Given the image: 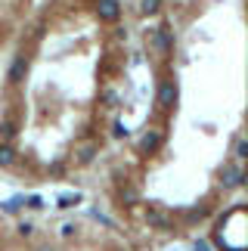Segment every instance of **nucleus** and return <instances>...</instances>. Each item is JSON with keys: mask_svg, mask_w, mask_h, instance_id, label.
Instances as JSON below:
<instances>
[{"mask_svg": "<svg viewBox=\"0 0 248 251\" xmlns=\"http://www.w3.org/2000/svg\"><path fill=\"white\" fill-rule=\"evenodd\" d=\"M174 96H177V90H174V84H165V87H161V105H171V102H174Z\"/></svg>", "mask_w": 248, "mask_h": 251, "instance_id": "7ed1b4c3", "label": "nucleus"}, {"mask_svg": "<svg viewBox=\"0 0 248 251\" xmlns=\"http://www.w3.org/2000/svg\"><path fill=\"white\" fill-rule=\"evenodd\" d=\"M158 9V0H143V13H155Z\"/></svg>", "mask_w": 248, "mask_h": 251, "instance_id": "6e6552de", "label": "nucleus"}, {"mask_svg": "<svg viewBox=\"0 0 248 251\" xmlns=\"http://www.w3.org/2000/svg\"><path fill=\"white\" fill-rule=\"evenodd\" d=\"M239 183H242V171L236 165H230L223 171V186H239Z\"/></svg>", "mask_w": 248, "mask_h": 251, "instance_id": "f03ea898", "label": "nucleus"}, {"mask_svg": "<svg viewBox=\"0 0 248 251\" xmlns=\"http://www.w3.org/2000/svg\"><path fill=\"white\" fill-rule=\"evenodd\" d=\"M78 199H81V196H62L59 205H62V208H72V205H78Z\"/></svg>", "mask_w": 248, "mask_h": 251, "instance_id": "0eeeda50", "label": "nucleus"}, {"mask_svg": "<svg viewBox=\"0 0 248 251\" xmlns=\"http://www.w3.org/2000/svg\"><path fill=\"white\" fill-rule=\"evenodd\" d=\"M99 16L106 19V22L118 19V3H115V0H102V3H99Z\"/></svg>", "mask_w": 248, "mask_h": 251, "instance_id": "f257e3e1", "label": "nucleus"}, {"mask_svg": "<svg viewBox=\"0 0 248 251\" xmlns=\"http://www.w3.org/2000/svg\"><path fill=\"white\" fill-rule=\"evenodd\" d=\"M9 161H13V149L6 143H0V165H9Z\"/></svg>", "mask_w": 248, "mask_h": 251, "instance_id": "39448f33", "label": "nucleus"}, {"mask_svg": "<svg viewBox=\"0 0 248 251\" xmlns=\"http://www.w3.org/2000/svg\"><path fill=\"white\" fill-rule=\"evenodd\" d=\"M22 72H25V56H22V59H16L13 72H9V81H19V78H22Z\"/></svg>", "mask_w": 248, "mask_h": 251, "instance_id": "20e7f679", "label": "nucleus"}, {"mask_svg": "<svg viewBox=\"0 0 248 251\" xmlns=\"http://www.w3.org/2000/svg\"><path fill=\"white\" fill-rule=\"evenodd\" d=\"M155 143H158V137H146V140H143V146H146V149H152Z\"/></svg>", "mask_w": 248, "mask_h": 251, "instance_id": "9d476101", "label": "nucleus"}, {"mask_svg": "<svg viewBox=\"0 0 248 251\" xmlns=\"http://www.w3.org/2000/svg\"><path fill=\"white\" fill-rule=\"evenodd\" d=\"M196 251H208V245H205V242H198V245H196Z\"/></svg>", "mask_w": 248, "mask_h": 251, "instance_id": "9b49d317", "label": "nucleus"}, {"mask_svg": "<svg viewBox=\"0 0 248 251\" xmlns=\"http://www.w3.org/2000/svg\"><path fill=\"white\" fill-rule=\"evenodd\" d=\"M19 205H22V199H13V201H6V205H3V211L13 214V211H19Z\"/></svg>", "mask_w": 248, "mask_h": 251, "instance_id": "1a4fd4ad", "label": "nucleus"}, {"mask_svg": "<svg viewBox=\"0 0 248 251\" xmlns=\"http://www.w3.org/2000/svg\"><path fill=\"white\" fill-rule=\"evenodd\" d=\"M245 155H248V143L239 140V143H236V158H245Z\"/></svg>", "mask_w": 248, "mask_h": 251, "instance_id": "423d86ee", "label": "nucleus"}]
</instances>
